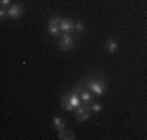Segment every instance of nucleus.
<instances>
[{"mask_svg":"<svg viewBox=\"0 0 147 140\" xmlns=\"http://www.w3.org/2000/svg\"><path fill=\"white\" fill-rule=\"evenodd\" d=\"M75 30L78 31V33L85 31V23H83V22H75Z\"/></svg>","mask_w":147,"mask_h":140,"instance_id":"ddd939ff","label":"nucleus"},{"mask_svg":"<svg viewBox=\"0 0 147 140\" xmlns=\"http://www.w3.org/2000/svg\"><path fill=\"white\" fill-rule=\"evenodd\" d=\"M91 111H92V112H96V114H99V112L102 111V104H99V103L91 104Z\"/></svg>","mask_w":147,"mask_h":140,"instance_id":"f8f14e48","label":"nucleus"},{"mask_svg":"<svg viewBox=\"0 0 147 140\" xmlns=\"http://www.w3.org/2000/svg\"><path fill=\"white\" fill-rule=\"evenodd\" d=\"M105 50H107L108 53H114V51L117 50V44H116V41L108 39L107 42H105Z\"/></svg>","mask_w":147,"mask_h":140,"instance_id":"1a4fd4ad","label":"nucleus"},{"mask_svg":"<svg viewBox=\"0 0 147 140\" xmlns=\"http://www.w3.org/2000/svg\"><path fill=\"white\" fill-rule=\"evenodd\" d=\"M59 101H61V106L64 107L66 111H74V109H77V107H80L82 100H80V95H78V87H75L72 92L66 93Z\"/></svg>","mask_w":147,"mask_h":140,"instance_id":"f257e3e1","label":"nucleus"},{"mask_svg":"<svg viewBox=\"0 0 147 140\" xmlns=\"http://www.w3.org/2000/svg\"><path fill=\"white\" fill-rule=\"evenodd\" d=\"M53 125H55V129H57L58 132L64 129V121H63L59 117H55V118H53Z\"/></svg>","mask_w":147,"mask_h":140,"instance_id":"9b49d317","label":"nucleus"},{"mask_svg":"<svg viewBox=\"0 0 147 140\" xmlns=\"http://www.w3.org/2000/svg\"><path fill=\"white\" fill-rule=\"evenodd\" d=\"M58 44H59V48H61V50L69 51V50H72V48H74L75 42H74V39L69 36L67 33H64L61 37H59V42H58Z\"/></svg>","mask_w":147,"mask_h":140,"instance_id":"7ed1b4c3","label":"nucleus"},{"mask_svg":"<svg viewBox=\"0 0 147 140\" xmlns=\"http://www.w3.org/2000/svg\"><path fill=\"white\" fill-rule=\"evenodd\" d=\"M80 100H82V103H83V106H86V107H89L91 109V101H92V97H91V93L88 92V90H82V93H80Z\"/></svg>","mask_w":147,"mask_h":140,"instance_id":"6e6552de","label":"nucleus"},{"mask_svg":"<svg viewBox=\"0 0 147 140\" xmlns=\"http://www.w3.org/2000/svg\"><path fill=\"white\" fill-rule=\"evenodd\" d=\"M24 14V6H20V5H13L11 8L8 9V17L9 19H17V17H20Z\"/></svg>","mask_w":147,"mask_h":140,"instance_id":"0eeeda50","label":"nucleus"},{"mask_svg":"<svg viewBox=\"0 0 147 140\" xmlns=\"http://www.w3.org/2000/svg\"><path fill=\"white\" fill-rule=\"evenodd\" d=\"M49 33L52 34V36H59V33H61V28H59V17H52L50 20H49Z\"/></svg>","mask_w":147,"mask_h":140,"instance_id":"20e7f679","label":"nucleus"},{"mask_svg":"<svg viewBox=\"0 0 147 140\" xmlns=\"http://www.w3.org/2000/svg\"><path fill=\"white\" fill-rule=\"evenodd\" d=\"M59 28H61L63 33H69V31L75 30V22L64 19V17H59Z\"/></svg>","mask_w":147,"mask_h":140,"instance_id":"39448f33","label":"nucleus"},{"mask_svg":"<svg viewBox=\"0 0 147 140\" xmlns=\"http://www.w3.org/2000/svg\"><path fill=\"white\" fill-rule=\"evenodd\" d=\"M59 139L61 140H74L75 135H74L72 131H66V129H63V131H59Z\"/></svg>","mask_w":147,"mask_h":140,"instance_id":"9d476101","label":"nucleus"},{"mask_svg":"<svg viewBox=\"0 0 147 140\" xmlns=\"http://www.w3.org/2000/svg\"><path fill=\"white\" fill-rule=\"evenodd\" d=\"M89 115H91V109H89V107H86V106H83V107H77L75 118H77L78 121H85V120H88Z\"/></svg>","mask_w":147,"mask_h":140,"instance_id":"423d86ee","label":"nucleus"},{"mask_svg":"<svg viewBox=\"0 0 147 140\" xmlns=\"http://www.w3.org/2000/svg\"><path fill=\"white\" fill-rule=\"evenodd\" d=\"M9 2H11V0H2V6H6V5H9Z\"/></svg>","mask_w":147,"mask_h":140,"instance_id":"4468645a","label":"nucleus"},{"mask_svg":"<svg viewBox=\"0 0 147 140\" xmlns=\"http://www.w3.org/2000/svg\"><path fill=\"white\" fill-rule=\"evenodd\" d=\"M88 87H89L91 92L96 93L97 97L103 95V92H105V84H103V81H99V79H89Z\"/></svg>","mask_w":147,"mask_h":140,"instance_id":"f03ea898","label":"nucleus"}]
</instances>
